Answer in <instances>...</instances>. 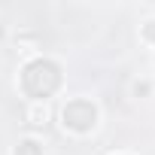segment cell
<instances>
[{
	"label": "cell",
	"mask_w": 155,
	"mask_h": 155,
	"mask_svg": "<svg viewBox=\"0 0 155 155\" xmlns=\"http://www.w3.org/2000/svg\"><path fill=\"white\" fill-rule=\"evenodd\" d=\"M61 122L73 134H88L97 125V104L88 97H70L61 110Z\"/></svg>",
	"instance_id": "1"
},
{
	"label": "cell",
	"mask_w": 155,
	"mask_h": 155,
	"mask_svg": "<svg viewBox=\"0 0 155 155\" xmlns=\"http://www.w3.org/2000/svg\"><path fill=\"white\" fill-rule=\"evenodd\" d=\"M15 155H43V146H40L34 137H28V140H21V143L15 146Z\"/></svg>",
	"instance_id": "2"
},
{
	"label": "cell",
	"mask_w": 155,
	"mask_h": 155,
	"mask_svg": "<svg viewBox=\"0 0 155 155\" xmlns=\"http://www.w3.org/2000/svg\"><path fill=\"white\" fill-rule=\"evenodd\" d=\"M43 122H46V107H43V110L34 107V110H31V125H43Z\"/></svg>",
	"instance_id": "3"
},
{
	"label": "cell",
	"mask_w": 155,
	"mask_h": 155,
	"mask_svg": "<svg viewBox=\"0 0 155 155\" xmlns=\"http://www.w3.org/2000/svg\"><path fill=\"white\" fill-rule=\"evenodd\" d=\"M143 40L155 43V21H146V25H143Z\"/></svg>",
	"instance_id": "4"
},
{
	"label": "cell",
	"mask_w": 155,
	"mask_h": 155,
	"mask_svg": "<svg viewBox=\"0 0 155 155\" xmlns=\"http://www.w3.org/2000/svg\"><path fill=\"white\" fill-rule=\"evenodd\" d=\"M146 91H149V85H146V82H143V85H140V82L134 85V94H146Z\"/></svg>",
	"instance_id": "5"
},
{
	"label": "cell",
	"mask_w": 155,
	"mask_h": 155,
	"mask_svg": "<svg viewBox=\"0 0 155 155\" xmlns=\"http://www.w3.org/2000/svg\"><path fill=\"white\" fill-rule=\"evenodd\" d=\"M0 37H3V25H0Z\"/></svg>",
	"instance_id": "6"
},
{
	"label": "cell",
	"mask_w": 155,
	"mask_h": 155,
	"mask_svg": "<svg viewBox=\"0 0 155 155\" xmlns=\"http://www.w3.org/2000/svg\"><path fill=\"white\" fill-rule=\"evenodd\" d=\"M122 155H125V152H122Z\"/></svg>",
	"instance_id": "7"
}]
</instances>
